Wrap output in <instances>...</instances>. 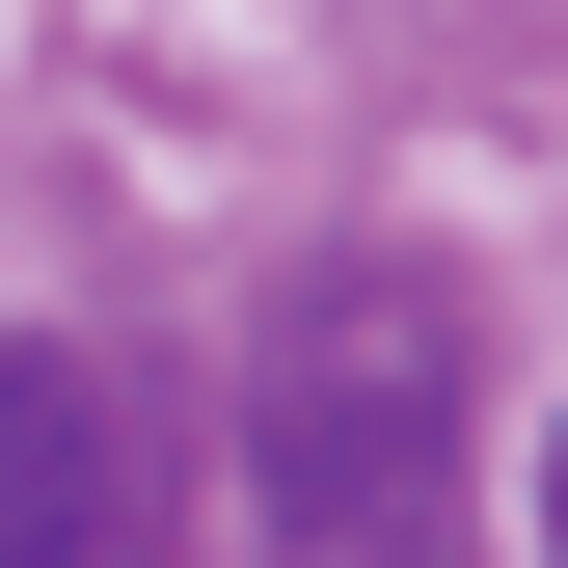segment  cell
I'll list each match as a JSON object with an SVG mask.
<instances>
[{
	"mask_svg": "<svg viewBox=\"0 0 568 568\" xmlns=\"http://www.w3.org/2000/svg\"><path fill=\"white\" fill-rule=\"evenodd\" d=\"M541 568H568V434H541Z\"/></svg>",
	"mask_w": 568,
	"mask_h": 568,
	"instance_id": "3",
	"label": "cell"
},
{
	"mask_svg": "<svg viewBox=\"0 0 568 568\" xmlns=\"http://www.w3.org/2000/svg\"><path fill=\"white\" fill-rule=\"evenodd\" d=\"M0 568H135V434L54 325H0Z\"/></svg>",
	"mask_w": 568,
	"mask_h": 568,
	"instance_id": "2",
	"label": "cell"
},
{
	"mask_svg": "<svg viewBox=\"0 0 568 568\" xmlns=\"http://www.w3.org/2000/svg\"><path fill=\"white\" fill-rule=\"evenodd\" d=\"M244 568H487V406L434 271H298L244 325Z\"/></svg>",
	"mask_w": 568,
	"mask_h": 568,
	"instance_id": "1",
	"label": "cell"
}]
</instances>
